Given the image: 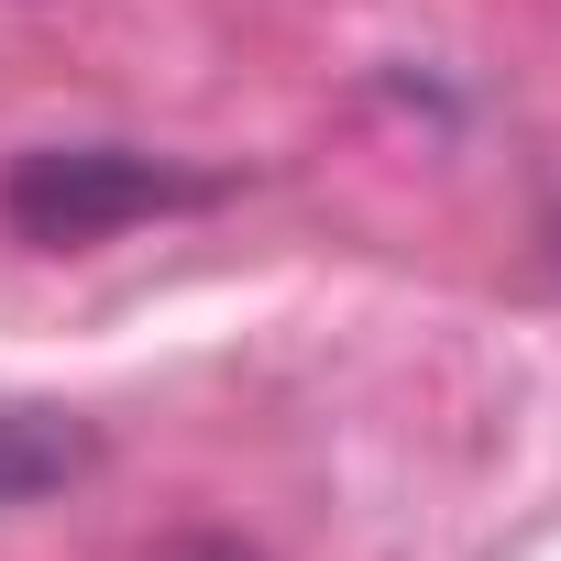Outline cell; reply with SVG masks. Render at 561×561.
<instances>
[{
    "mask_svg": "<svg viewBox=\"0 0 561 561\" xmlns=\"http://www.w3.org/2000/svg\"><path fill=\"white\" fill-rule=\"evenodd\" d=\"M67 473H89V430H78L67 408L0 397V506H23V495H56Z\"/></svg>",
    "mask_w": 561,
    "mask_h": 561,
    "instance_id": "cell-2",
    "label": "cell"
},
{
    "mask_svg": "<svg viewBox=\"0 0 561 561\" xmlns=\"http://www.w3.org/2000/svg\"><path fill=\"white\" fill-rule=\"evenodd\" d=\"M198 198H220V176L133 154V144H34L12 176H0V220H12L23 242H100L122 220L198 209Z\"/></svg>",
    "mask_w": 561,
    "mask_h": 561,
    "instance_id": "cell-1",
    "label": "cell"
}]
</instances>
